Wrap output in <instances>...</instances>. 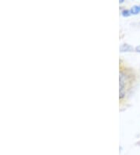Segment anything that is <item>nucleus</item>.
<instances>
[{
    "label": "nucleus",
    "mask_w": 140,
    "mask_h": 155,
    "mask_svg": "<svg viewBox=\"0 0 140 155\" xmlns=\"http://www.w3.org/2000/svg\"><path fill=\"white\" fill-rule=\"evenodd\" d=\"M120 89H119V98L122 99L125 95V89H126V82H127V77L123 72L120 73Z\"/></svg>",
    "instance_id": "1"
},
{
    "label": "nucleus",
    "mask_w": 140,
    "mask_h": 155,
    "mask_svg": "<svg viewBox=\"0 0 140 155\" xmlns=\"http://www.w3.org/2000/svg\"><path fill=\"white\" fill-rule=\"evenodd\" d=\"M121 14H122L124 17H129V16H130L132 13H131L130 10H124L121 12Z\"/></svg>",
    "instance_id": "4"
},
{
    "label": "nucleus",
    "mask_w": 140,
    "mask_h": 155,
    "mask_svg": "<svg viewBox=\"0 0 140 155\" xmlns=\"http://www.w3.org/2000/svg\"><path fill=\"white\" fill-rule=\"evenodd\" d=\"M132 50H133L132 46H131L130 45H128V44H124L120 47L121 52H130Z\"/></svg>",
    "instance_id": "2"
},
{
    "label": "nucleus",
    "mask_w": 140,
    "mask_h": 155,
    "mask_svg": "<svg viewBox=\"0 0 140 155\" xmlns=\"http://www.w3.org/2000/svg\"><path fill=\"white\" fill-rule=\"evenodd\" d=\"M135 50H136L137 52H138V53H140V45H138V46H137V47L135 48Z\"/></svg>",
    "instance_id": "5"
},
{
    "label": "nucleus",
    "mask_w": 140,
    "mask_h": 155,
    "mask_svg": "<svg viewBox=\"0 0 140 155\" xmlns=\"http://www.w3.org/2000/svg\"><path fill=\"white\" fill-rule=\"evenodd\" d=\"M130 12L132 14H138L140 13V5L139 6H133L131 8Z\"/></svg>",
    "instance_id": "3"
}]
</instances>
